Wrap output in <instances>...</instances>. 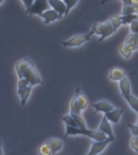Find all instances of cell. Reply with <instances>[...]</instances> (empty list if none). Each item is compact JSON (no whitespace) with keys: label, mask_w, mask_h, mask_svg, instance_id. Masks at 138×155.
<instances>
[{"label":"cell","mask_w":138,"mask_h":155,"mask_svg":"<svg viewBox=\"0 0 138 155\" xmlns=\"http://www.w3.org/2000/svg\"><path fill=\"white\" fill-rule=\"evenodd\" d=\"M119 87H120L121 94L123 97L131 94L130 82H129V80H128V78L127 77L123 78V79H121L119 82Z\"/></svg>","instance_id":"15"},{"label":"cell","mask_w":138,"mask_h":155,"mask_svg":"<svg viewBox=\"0 0 138 155\" xmlns=\"http://www.w3.org/2000/svg\"><path fill=\"white\" fill-rule=\"evenodd\" d=\"M48 4L52 7V9L54 10L56 12H58L59 16L62 18L64 15H65L66 12V6H65L64 1H60V0H50L48 1Z\"/></svg>","instance_id":"7"},{"label":"cell","mask_w":138,"mask_h":155,"mask_svg":"<svg viewBox=\"0 0 138 155\" xmlns=\"http://www.w3.org/2000/svg\"><path fill=\"white\" fill-rule=\"evenodd\" d=\"M127 74H128L123 70L119 69V68H114L109 72L108 79L111 81H119L120 82L123 78H125Z\"/></svg>","instance_id":"13"},{"label":"cell","mask_w":138,"mask_h":155,"mask_svg":"<svg viewBox=\"0 0 138 155\" xmlns=\"http://www.w3.org/2000/svg\"><path fill=\"white\" fill-rule=\"evenodd\" d=\"M64 2H65V6H66V12H65V15H67L70 10L72 9L73 7H74L78 2L77 1H70V0H67V1H64Z\"/></svg>","instance_id":"30"},{"label":"cell","mask_w":138,"mask_h":155,"mask_svg":"<svg viewBox=\"0 0 138 155\" xmlns=\"http://www.w3.org/2000/svg\"><path fill=\"white\" fill-rule=\"evenodd\" d=\"M74 120H75L76 124H77V127L80 128H87L86 126V122H85L84 119L81 115H76V114H70Z\"/></svg>","instance_id":"25"},{"label":"cell","mask_w":138,"mask_h":155,"mask_svg":"<svg viewBox=\"0 0 138 155\" xmlns=\"http://www.w3.org/2000/svg\"><path fill=\"white\" fill-rule=\"evenodd\" d=\"M98 131L105 134L107 137L111 139L112 140H114V134L113 132H112V128H111V126L110 123H109V121L107 120V119L105 116L103 117V120H102L101 124L99 125Z\"/></svg>","instance_id":"6"},{"label":"cell","mask_w":138,"mask_h":155,"mask_svg":"<svg viewBox=\"0 0 138 155\" xmlns=\"http://www.w3.org/2000/svg\"><path fill=\"white\" fill-rule=\"evenodd\" d=\"M74 96L77 98V103L79 104V107L81 110H85L87 108V106H88V101L87 99H86V97L82 94V91H81V88L79 87H77L75 90Z\"/></svg>","instance_id":"16"},{"label":"cell","mask_w":138,"mask_h":155,"mask_svg":"<svg viewBox=\"0 0 138 155\" xmlns=\"http://www.w3.org/2000/svg\"><path fill=\"white\" fill-rule=\"evenodd\" d=\"M93 34H94V31L91 29L89 31V33L86 34V35H76V36L71 37L70 40L62 42V45L65 48L78 47V46L82 45V44H84L85 42L89 41Z\"/></svg>","instance_id":"2"},{"label":"cell","mask_w":138,"mask_h":155,"mask_svg":"<svg viewBox=\"0 0 138 155\" xmlns=\"http://www.w3.org/2000/svg\"><path fill=\"white\" fill-rule=\"evenodd\" d=\"M31 86H29L27 88L24 89L20 93H19V95L20 96V99H21V104L22 106H25V104H26L27 101H28V97L31 94Z\"/></svg>","instance_id":"20"},{"label":"cell","mask_w":138,"mask_h":155,"mask_svg":"<svg viewBox=\"0 0 138 155\" xmlns=\"http://www.w3.org/2000/svg\"><path fill=\"white\" fill-rule=\"evenodd\" d=\"M119 50L120 52L121 55L123 56L124 58H126V59H129L131 55H132V53H133V51L131 50L130 48L128 45H126L124 43L121 44L120 45Z\"/></svg>","instance_id":"21"},{"label":"cell","mask_w":138,"mask_h":155,"mask_svg":"<svg viewBox=\"0 0 138 155\" xmlns=\"http://www.w3.org/2000/svg\"><path fill=\"white\" fill-rule=\"evenodd\" d=\"M48 145L50 146L53 151V154H55L58 152H59L63 147L62 140L59 138H49L45 141Z\"/></svg>","instance_id":"14"},{"label":"cell","mask_w":138,"mask_h":155,"mask_svg":"<svg viewBox=\"0 0 138 155\" xmlns=\"http://www.w3.org/2000/svg\"><path fill=\"white\" fill-rule=\"evenodd\" d=\"M115 32V30H114L113 27H112V24H111L110 19L107 20L106 23H104V33L102 35V36L99 38V41H103L104 39H106L107 37H108Z\"/></svg>","instance_id":"17"},{"label":"cell","mask_w":138,"mask_h":155,"mask_svg":"<svg viewBox=\"0 0 138 155\" xmlns=\"http://www.w3.org/2000/svg\"><path fill=\"white\" fill-rule=\"evenodd\" d=\"M137 125H138V119H137Z\"/></svg>","instance_id":"36"},{"label":"cell","mask_w":138,"mask_h":155,"mask_svg":"<svg viewBox=\"0 0 138 155\" xmlns=\"http://www.w3.org/2000/svg\"><path fill=\"white\" fill-rule=\"evenodd\" d=\"M23 78L26 79L31 87L36 84H43V81L41 80V76L33 64H31L24 72Z\"/></svg>","instance_id":"3"},{"label":"cell","mask_w":138,"mask_h":155,"mask_svg":"<svg viewBox=\"0 0 138 155\" xmlns=\"http://www.w3.org/2000/svg\"><path fill=\"white\" fill-rule=\"evenodd\" d=\"M39 153L40 155H53V151L48 144L44 142L39 148Z\"/></svg>","instance_id":"24"},{"label":"cell","mask_w":138,"mask_h":155,"mask_svg":"<svg viewBox=\"0 0 138 155\" xmlns=\"http://www.w3.org/2000/svg\"><path fill=\"white\" fill-rule=\"evenodd\" d=\"M122 24H132L134 20L138 19V15L132 14V15H121L120 16Z\"/></svg>","instance_id":"23"},{"label":"cell","mask_w":138,"mask_h":155,"mask_svg":"<svg viewBox=\"0 0 138 155\" xmlns=\"http://www.w3.org/2000/svg\"><path fill=\"white\" fill-rule=\"evenodd\" d=\"M29 86H30V84L26 79H24V78L19 79V82H18V94Z\"/></svg>","instance_id":"29"},{"label":"cell","mask_w":138,"mask_h":155,"mask_svg":"<svg viewBox=\"0 0 138 155\" xmlns=\"http://www.w3.org/2000/svg\"><path fill=\"white\" fill-rule=\"evenodd\" d=\"M124 99L127 100V102L129 104V106L132 107V108L136 111V112H137L138 113V99L137 98H136L134 95L131 94L129 95H127V96L123 97Z\"/></svg>","instance_id":"18"},{"label":"cell","mask_w":138,"mask_h":155,"mask_svg":"<svg viewBox=\"0 0 138 155\" xmlns=\"http://www.w3.org/2000/svg\"><path fill=\"white\" fill-rule=\"evenodd\" d=\"M123 112V108H116L114 109L113 111L107 112L104 115V116L107 119V120L111 123L117 124L120 120V117Z\"/></svg>","instance_id":"10"},{"label":"cell","mask_w":138,"mask_h":155,"mask_svg":"<svg viewBox=\"0 0 138 155\" xmlns=\"http://www.w3.org/2000/svg\"><path fill=\"white\" fill-rule=\"evenodd\" d=\"M85 135L87 136L88 137L91 138L95 141H104L108 139L105 134H104L99 131L95 130H90L87 128H74V127H70V126H66V129H65V137L67 136H72V135Z\"/></svg>","instance_id":"1"},{"label":"cell","mask_w":138,"mask_h":155,"mask_svg":"<svg viewBox=\"0 0 138 155\" xmlns=\"http://www.w3.org/2000/svg\"><path fill=\"white\" fill-rule=\"evenodd\" d=\"M0 155H3V150L2 146V140L0 139Z\"/></svg>","instance_id":"34"},{"label":"cell","mask_w":138,"mask_h":155,"mask_svg":"<svg viewBox=\"0 0 138 155\" xmlns=\"http://www.w3.org/2000/svg\"><path fill=\"white\" fill-rule=\"evenodd\" d=\"M112 141L111 139L108 138L106 140L104 141H93L91 144V147L89 153L87 155H98L99 153H102L104 150V149Z\"/></svg>","instance_id":"5"},{"label":"cell","mask_w":138,"mask_h":155,"mask_svg":"<svg viewBox=\"0 0 138 155\" xmlns=\"http://www.w3.org/2000/svg\"><path fill=\"white\" fill-rule=\"evenodd\" d=\"M2 2H3V1H0V4H1V3H2Z\"/></svg>","instance_id":"35"},{"label":"cell","mask_w":138,"mask_h":155,"mask_svg":"<svg viewBox=\"0 0 138 155\" xmlns=\"http://www.w3.org/2000/svg\"><path fill=\"white\" fill-rule=\"evenodd\" d=\"M93 107L95 110V112H104V114L113 111L115 109L113 105L106 100H102V101H99L96 104H94L93 105Z\"/></svg>","instance_id":"8"},{"label":"cell","mask_w":138,"mask_h":155,"mask_svg":"<svg viewBox=\"0 0 138 155\" xmlns=\"http://www.w3.org/2000/svg\"><path fill=\"white\" fill-rule=\"evenodd\" d=\"M41 17L43 18L44 23L46 24H50L52 22L55 21L56 19H61V17L59 16V15L58 14V12H56L55 11L52 9V8L44 12Z\"/></svg>","instance_id":"12"},{"label":"cell","mask_w":138,"mask_h":155,"mask_svg":"<svg viewBox=\"0 0 138 155\" xmlns=\"http://www.w3.org/2000/svg\"><path fill=\"white\" fill-rule=\"evenodd\" d=\"M130 30L132 33L138 34V19H136L130 24Z\"/></svg>","instance_id":"32"},{"label":"cell","mask_w":138,"mask_h":155,"mask_svg":"<svg viewBox=\"0 0 138 155\" xmlns=\"http://www.w3.org/2000/svg\"><path fill=\"white\" fill-rule=\"evenodd\" d=\"M134 14L133 5L130 4L129 1H123V8H122V15Z\"/></svg>","instance_id":"22"},{"label":"cell","mask_w":138,"mask_h":155,"mask_svg":"<svg viewBox=\"0 0 138 155\" xmlns=\"http://www.w3.org/2000/svg\"><path fill=\"white\" fill-rule=\"evenodd\" d=\"M110 21H111V24H112V27H113L115 31H117V29H118L121 26V24H122V21H121L120 18V16L117 15H113L111 17Z\"/></svg>","instance_id":"26"},{"label":"cell","mask_w":138,"mask_h":155,"mask_svg":"<svg viewBox=\"0 0 138 155\" xmlns=\"http://www.w3.org/2000/svg\"><path fill=\"white\" fill-rule=\"evenodd\" d=\"M123 43L128 45L132 51L138 49V34L130 33L126 36L125 41Z\"/></svg>","instance_id":"11"},{"label":"cell","mask_w":138,"mask_h":155,"mask_svg":"<svg viewBox=\"0 0 138 155\" xmlns=\"http://www.w3.org/2000/svg\"><path fill=\"white\" fill-rule=\"evenodd\" d=\"M61 120L65 122L66 126L78 128V127H77V124H76V122H75V120H74V118L71 116V115H66V116H62V117H61Z\"/></svg>","instance_id":"28"},{"label":"cell","mask_w":138,"mask_h":155,"mask_svg":"<svg viewBox=\"0 0 138 155\" xmlns=\"http://www.w3.org/2000/svg\"><path fill=\"white\" fill-rule=\"evenodd\" d=\"M91 29L94 31V34H96V35H98V36H100V37H101L103 33H104V24L94 23V24L92 25Z\"/></svg>","instance_id":"27"},{"label":"cell","mask_w":138,"mask_h":155,"mask_svg":"<svg viewBox=\"0 0 138 155\" xmlns=\"http://www.w3.org/2000/svg\"><path fill=\"white\" fill-rule=\"evenodd\" d=\"M82 110L80 108L79 104L77 103V98L74 96L71 102H70V114H76V115H81Z\"/></svg>","instance_id":"19"},{"label":"cell","mask_w":138,"mask_h":155,"mask_svg":"<svg viewBox=\"0 0 138 155\" xmlns=\"http://www.w3.org/2000/svg\"><path fill=\"white\" fill-rule=\"evenodd\" d=\"M31 65V63L28 61L26 59H22V60L19 61L18 62L15 64V70H16L17 75L19 76V79L23 78V75H24V72L28 70V68Z\"/></svg>","instance_id":"9"},{"label":"cell","mask_w":138,"mask_h":155,"mask_svg":"<svg viewBox=\"0 0 138 155\" xmlns=\"http://www.w3.org/2000/svg\"><path fill=\"white\" fill-rule=\"evenodd\" d=\"M128 128H130L131 132L133 133V137H138V125H134V124H128Z\"/></svg>","instance_id":"33"},{"label":"cell","mask_w":138,"mask_h":155,"mask_svg":"<svg viewBox=\"0 0 138 155\" xmlns=\"http://www.w3.org/2000/svg\"><path fill=\"white\" fill-rule=\"evenodd\" d=\"M49 9H51V7L48 4V1L36 0V1H34L32 5L28 9H26V13H29L31 15H37L39 16H41L44 12Z\"/></svg>","instance_id":"4"},{"label":"cell","mask_w":138,"mask_h":155,"mask_svg":"<svg viewBox=\"0 0 138 155\" xmlns=\"http://www.w3.org/2000/svg\"><path fill=\"white\" fill-rule=\"evenodd\" d=\"M131 147L133 148V150L138 153V137H133L130 140Z\"/></svg>","instance_id":"31"}]
</instances>
